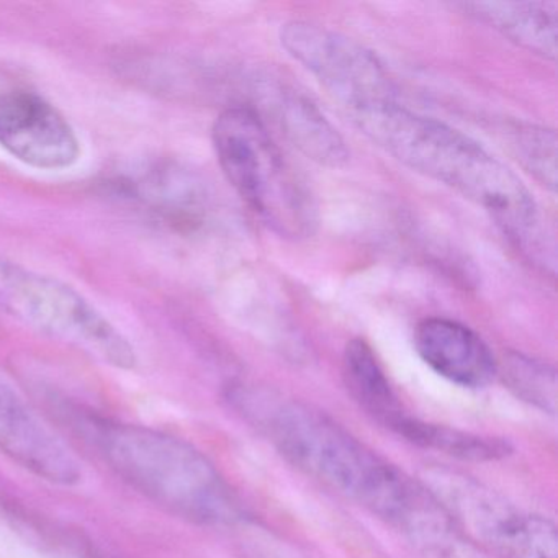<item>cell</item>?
<instances>
[{"label":"cell","instance_id":"obj_9","mask_svg":"<svg viewBox=\"0 0 558 558\" xmlns=\"http://www.w3.org/2000/svg\"><path fill=\"white\" fill-rule=\"evenodd\" d=\"M0 452L32 475L53 485H76L83 469L66 444L0 377Z\"/></svg>","mask_w":558,"mask_h":558},{"label":"cell","instance_id":"obj_6","mask_svg":"<svg viewBox=\"0 0 558 558\" xmlns=\"http://www.w3.org/2000/svg\"><path fill=\"white\" fill-rule=\"evenodd\" d=\"M423 483L470 545L499 558H557V529L547 518L515 509L498 493L452 470H429Z\"/></svg>","mask_w":558,"mask_h":558},{"label":"cell","instance_id":"obj_16","mask_svg":"<svg viewBox=\"0 0 558 558\" xmlns=\"http://www.w3.org/2000/svg\"><path fill=\"white\" fill-rule=\"evenodd\" d=\"M512 153L522 168L548 191H557V135L537 125H515L509 135Z\"/></svg>","mask_w":558,"mask_h":558},{"label":"cell","instance_id":"obj_8","mask_svg":"<svg viewBox=\"0 0 558 558\" xmlns=\"http://www.w3.org/2000/svg\"><path fill=\"white\" fill-rule=\"evenodd\" d=\"M0 146L19 161L48 171L71 168L81 155L80 140L66 117L24 90L0 93Z\"/></svg>","mask_w":558,"mask_h":558},{"label":"cell","instance_id":"obj_4","mask_svg":"<svg viewBox=\"0 0 558 558\" xmlns=\"http://www.w3.org/2000/svg\"><path fill=\"white\" fill-rule=\"evenodd\" d=\"M211 138L225 178L269 230L287 240L315 233V198L253 109L225 110Z\"/></svg>","mask_w":558,"mask_h":558},{"label":"cell","instance_id":"obj_15","mask_svg":"<svg viewBox=\"0 0 558 558\" xmlns=\"http://www.w3.org/2000/svg\"><path fill=\"white\" fill-rule=\"evenodd\" d=\"M506 387L525 403L538 408L544 413L555 414L557 411V374L551 365L512 352L498 364Z\"/></svg>","mask_w":558,"mask_h":558},{"label":"cell","instance_id":"obj_14","mask_svg":"<svg viewBox=\"0 0 558 558\" xmlns=\"http://www.w3.org/2000/svg\"><path fill=\"white\" fill-rule=\"evenodd\" d=\"M398 436L424 449L437 450V452L447 453L457 459L473 460V462L499 460L511 452L509 444L498 437L463 433L442 424L426 423L416 416H411L403 424Z\"/></svg>","mask_w":558,"mask_h":558},{"label":"cell","instance_id":"obj_5","mask_svg":"<svg viewBox=\"0 0 558 558\" xmlns=\"http://www.w3.org/2000/svg\"><path fill=\"white\" fill-rule=\"evenodd\" d=\"M0 302L22 322L104 364L135 367L129 339L93 303L53 277L2 264Z\"/></svg>","mask_w":558,"mask_h":558},{"label":"cell","instance_id":"obj_13","mask_svg":"<svg viewBox=\"0 0 558 558\" xmlns=\"http://www.w3.org/2000/svg\"><path fill=\"white\" fill-rule=\"evenodd\" d=\"M342 378L355 403L381 426L398 434L410 420L374 349L364 339H352L345 345Z\"/></svg>","mask_w":558,"mask_h":558},{"label":"cell","instance_id":"obj_7","mask_svg":"<svg viewBox=\"0 0 558 558\" xmlns=\"http://www.w3.org/2000/svg\"><path fill=\"white\" fill-rule=\"evenodd\" d=\"M280 44L344 107L349 117L397 100L393 81L380 60L339 32L293 21L282 25Z\"/></svg>","mask_w":558,"mask_h":558},{"label":"cell","instance_id":"obj_3","mask_svg":"<svg viewBox=\"0 0 558 558\" xmlns=\"http://www.w3.org/2000/svg\"><path fill=\"white\" fill-rule=\"evenodd\" d=\"M89 427L110 469L166 511L204 525L243 515L227 480L192 444L140 424L96 421Z\"/></svg>","mask_w":558,"mask_h":558},{"label":"cell","instance_id":"obj_11","mask_svg":"<svg viewBox=\"0 0 558 558\" xmlns=\"http://www.w3.org/2000/svg\"><path fill=\"white\" fill-rule=\"evenodd\" d=\"M266 93L280 130L302 155L326 168L348 165L351 153L344 138L308 97L286 86H274Z\"/></svg>","mask_w":558,"mask_h":558},{"label":"cell","instance_id":"obj_1","mask_svg":"<svg viewBox=\"0 0 558 558\" xmlns=\"http://www.w3.org/2000/svg\"><path fill=\"white\" fill-rule=\"evenodd\" d=\"M234 410L287 460L403 532L423 551L452 534V521L423 482L381 459L323 411L256 385L228 391Z\"/></svg>","mask_w":558,"mask_h":558},{"label":"cell","instance_id":"obj_10","mask_svg":"<svg viewBox=\"0 0 558 558\" xmlns=\"http://www.w3.org/2000/svg\"><path fill=\"white\" fill-rule=\"evenodd\" d=\"M414 348L427 367L452 384L483 388L498 375L492 349L462 323L426 318L416 326Z\"/></svg>","mask_w":558,"mask_h":558},{"label":"cell","instance_id":"obj_12","mask_svg":"<svg viewBox=\"0 0 558 558\" xmlns=\"http://www.w3.org/2000/svg\"><path fill=\"white\" fill-rule=\"evenodd\" d=\"M460 8L529 53L557 58V2H465Z\"/></svg>","mask_w":558,"mask_h":558},{"label":"cell","instance_id":"obj_2","mask_svg":"<svg viewBox=\"0 0 558 558\" xmlns=\"http://www.w3.org/2000/svg\"><path fill=\"white\" fill-rule=\"evenodd\" d=\"M359 130L395 159L482 207L512 244L555 274L554 238L521 179L465 133L411 112L398 100L351 116Z\"/></svg>","mask_w":558,"mask_h":558}]
</instances>
